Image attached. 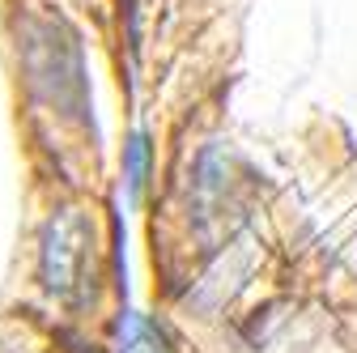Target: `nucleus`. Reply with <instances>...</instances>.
Instances as JSON below:
<instances>
[{"label": "nucleus", "mask_w": 357, "mask_h": 353, "mask_svg": "<svg viewBox=\"0 0 357 353\" xmlns=\"http://www.w3.org/2000/svg\"><path fill=\"white\" fill-rule=\"evenodd\" d=\"M145 166H149V137H145V132H137V137L128 141V200L141 196Z\"/></svg>", "instance_id": "obj_1"}]
</instances>
